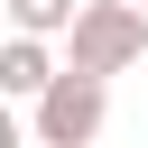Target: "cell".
<instances>
[{"label": "cell", "mask_w": 148, "mask_h": 148, "mask_svg": "<svg viewBox=\"0 0 148 148\" xmlns=\"http://www.w3.org/2000/svg\"><path fill=\"white\" fill-rule=\"evenodd\" d=\"M139 56H148V9H139V0H83V18L65 28V65L130 74Z\"/></svg>", "instance_id": "7a4b0ae2"}, {"label": "cell", "mask_w": 148, "mask_h": 148, "mask_svg": "<svg viewBox=\"0 0 148 148\" xmlns=\"http://www.w3.org/2000/svg\"><path fill=\"white\" fill-rule=\"evenodd\" d=\"M139 9H148V0H139Z\"/></svg>", "instance_id": "8992f818"}, {"label": "cell", "mask_w": 148, "mask_h": 148, "mask_svg": "<svg viewBox=\"0 0 148 148\" xmlns=\"http://www.w3.org/2000/svg\"><path fill=\"white\" fill-rule=\"evenodd\" d=\"M83 18V0H9V28H37V37H65Z\"/></svg>", "instance_id": "277c9868"}, {"label": "cell", "mask_w": 148, "mask_h": 148, "mask_svg": "<svg viewBox=\"0 0 148 148\" xmlns=\"http://www.w3.org/2000/svg\"><path fill=\"white\" fill-rule=\"evenodd\" d=\"M102 120H111V74H92V65H65L28 102V139L37 148H83V139H102Z\"/></svg>", "instance_id": "6da1fadb"}, {"label": "cell", "mask_w": 148, "mask_h": 148, "mask_svg": "<svg viewBox=\"0 0 148 148\" xmlns=\"http://www.w3.org/2000/svg\"><path fill=\"white\" fill-rule=\"evenodd\" d=\"M56 74H65V65L46 56V37H37V28H9V46H0V92H9V102H37Z\"/></svg>", "instance_id": "3957f363"}, {"label": "cell", "mask_w": 148, "mask_h": 148, "mask_svg": "<svg viewBox=\"0 0 148 148\" xmlns=\"http://www.w3.org/2000/svg\"><path fill=\"white\" fill-rule=\"evenodd\" d=\"M83 148H92V139H83Z\"/></svg>", "instance_id": "5b68a950"}]
</instances>
